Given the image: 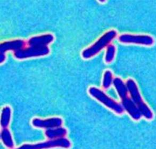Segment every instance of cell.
<instances>
[{
    "mask_svg": "<svg viewBox=\"0 0 156 149\" xmlns=\"http://www.w3.org/2000/svg\"><path fill=\"white\" fill-rule=\"evenodd\" d=\"M53 40V37L51 34L32 38L29 40L28 47L23 48V50L16 52L15 56L17 58L23 59L47 55L49 52L48 44L52 42Z\"/></svg>",
    "mask_w": 156,
    "mask_h": 149,
    "instance_id": "1",
    "label": "cell"
},
{
    "mask_svg": "<svg viewBox=\"0 0 156 149\" xmlns=\"http://www.w3.org/2000/svg\"><path fill=\"white\" fill-rule=\"evenodd\" d=\"M113 84L120 97L122 102V107L131 117L135 120H139L141 117L142 115L138 109L136 105L134 103L132 99L129 96V90L126 85L120 78L116 77L113 81Z\"/></svg>",
    "mask_w": 156,
    "mask_h": 149,
    "instance_id": "2",
    "label": "cell"
},
{
    "mask_svg": "<svg viewBox=\"0 0 156 149\" xmlns=\"http://www.w3.org/2000/svg\"><path fill=\"white\" fill-rule=\"evenodd\" d=\"M126 85L129 93L131 95V99H132L134 103H135L138 109L139 110L142 115L144 116L147 119H152L154 117L153 112L142 98L137 84L135 80L129 78L127 80Z\"/></svg>",
    "mask_w": 156,
    "mask_h": 149,
    "instance_id": "3",
    "label": "cell"
},
{
    "mask_svg": "<svg viewBox=\"0 0 156 149\" xmlns=\"http://www.w3.org/2000/svg\"><path fill=\"white\" fill-rule=\"evenodd\" d=\"M117 32L115 30H111L106 32L93 45L85 49L82 53V57L84 59H89L93 57L101 51L108 46L117 36Z\"/></svg>",
    "mask_w": 156,
    "mask_h": 149,
    "instance_id": "4",
    "label": "cell"
},
{
    "mask_svg": "<svg viewBox=\"0 0 156 149\" xmlns=\"http://www.w3.org/2000/svg\"><path fill=\"white\" fill-rule=\"evenodd\" d=\"M89 93L92 97L103 103L107 107L109 108L117 114H122L124 112V108L120 104L110 98L99 88L91 87L89 89Z\"/></svg>",
    "mask_w": 156,
    "mask_h": 149,
    "instance_id": "5",
    "label": "cell"
},
{
    "mask_svg": "<svg viewBox=\"0 0 156 149\" xmlns=\"http://www.w3.org/2000/svg\"><path fill=\"white\" fill-rule=\"evenodd\" d=\"M71 147V143L66 138L55 139L36 144H25L16 149H48L53 147H62L69 149Z\"/></svg>",
    "mask_w": 156,
    "mask_h": 149,
    "instance_id": "6",
    "label": "cell"
},
{
    "mask_svg": "<svg viewBox=\"0 0 156 149\" xmlns=\"http://www.w3.org/2000/svg\"><path fill=\"white\" fill-rule=\"evenodd\" d=\"M119 41L123 43L135 44L151 46L154 44V39L148 35H133L124 34L119 36Z\"/></svg>",
    "mask_w": 156,
    "mask_h": 149,
    "instance_id": "7",
    "label": "cell"
},
{
    "mask_svg": "<svg viewBox=\"0 0 156 149\" xmlns=\"http://www.w3.org/2000/svg\"><path fill=\"white\" fill-rule=\"evenodd\" d=\"M32 124L34 127L38 128L52 129L60 127L62 124V120L58 117L52 118L45 120L35 118L32 121Z\"/></svg>",
    "mask_w": 156,
    "mask_h": 149,
    "instance_id": "8",
    "label": "cell"
},
{
    "mask_svg": "<svg viewBox=\"0 0 156 149\" xmlns=\"http://www.w3.org/2000/svg\"><path fill=\"white\" fill-rule=\"evenodd\" d=\"M67 134V130L65 128L58 127V128L49 129L45 132V135L48 138L55 140V139L63 138Z\"/></svg>",
    "mask_w": 156,
    "mask_h": 149,
    "instance_id": "9",
    "label": "cell"
},
{
    "mask_svg": "<svg viewBox=\"0 0 156 149\" xmlns=\"http://www.w3.org/2000/svg\"><path fill=\"white\" fill-rule=\"evenodd\" d=\"M1 139L4 145L8 148L12 149L14 147L12 135L7 128H4L1 132Z\"/></svg>",
    "mask_w": 156,
    "mask_h": 149,
    "instance_id": "10",
    "label": "cell"
},
{
    "mask_svg": "<svg viewBox=\"0 0 156 149\" xmlns=\"http://www.w3.org/2000/svg\"><path fill=\"white\" fill-rule=\"evenodd\" d=\"M10 108L6 106L4 107L2 110V115H1V126L4 128H6L9 125L11 118Z\"/></svg>",
    "mask_w": 156,
    "mask_h": 149,
    "instance_id": "11",
    "label": "cell"
},
{
    "mask_svg": "<svg viewBox=\"0 0 156 149\" xmlns=\"http://www.w3.org/2000/svg\"><path fill=\"white\" fill-rule=\"evenodd\" d=\"M116 53L115 46L113 45H109L107 46V52L105 54V61L107 63H110L114 60L115 55Z\"/></svg>",
    "mask_w": 156,
    "mask_h": 149,
    "instance_id": "12",
    "label": "cell"
},
{
    "mask_svg": "<svg viewBox=\"0 0 156 149\" xmlns=\"http://www.w3.org/2000/svg\"><path fill=\"white\" fill-rule=\"evenodd\" d=\"M112 80V74L110 70L105 71L104 76V80L102 85L104 88H108L110 85H112V83L113 82Z\"/></svg>",
    "mask_w": 156,
    "mask_h": 149,
    "instance_id": "13",
    "label": "cell"
}]
</instances>
